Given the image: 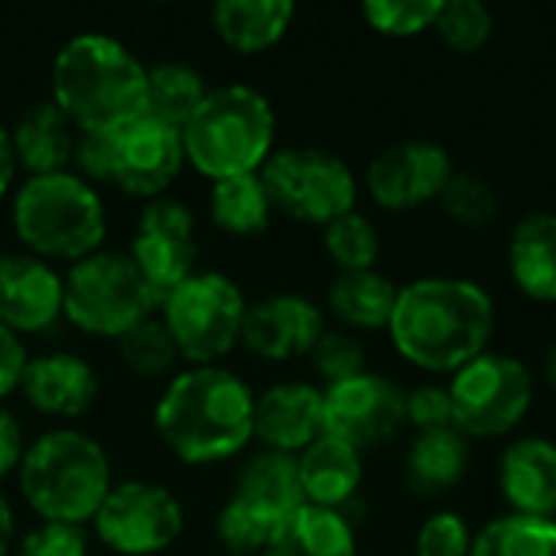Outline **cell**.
<instances>
[{"mask_svg": "<svg viewBox=\"0 0 556 556\" xmlns=\"http://www.w3.org/2000/svg\"><path fill=\"white\" fill-rule=\"evenodd\" d=\"M401 287L391 283L378 270H352L339 274L329 287V309L349 329H388Z\"/></svg>", "mask_w": 556, "mask_h": 556, "instance_id": "28", "label": "cell"}, {"mask_svg": "<svg viewBox=\"0 0 556 556\" xmlns=\"http://www.w3.org/2000/svg\"><path fill=\"white\" fill-rule=\"evenodd\" d=\"M440 0H368L362 7L365 23L391 39H410L433 29Z\"/></svg>", "mask_w": 556, "mask_h": 556, "instance_id": "36", "label": "cell"}, {"mask_svg": "<svg viewBox=\"0 0 556 556\" xmlns=\"http://www.w3.org/2000/svg\"><path fill=\"white\" fill-rule=\"evenodd\" d=\"M254 401L235 371L195 365L166 384L153 424L176 459L192 466L222 463L254 440Z\"/></svg>", "mask_w": 556, "mask_h": 556, "instance_id": "2", "label": "cell"}, {"mask_svg": "<svg viewBox=\"0 0 556 556\" xmlns=\"http://www.w3.org/2000/svg\"><path fill=\"white\" fill-rule=\"evenodd\" d=\"M293 13L290 0H218L212 7V23L225 46L254 55L287 36Z\"/></svg>", "mask_w": 556, "mask_h": 556, "instance_id": "27", "label": "cell"}, {"mask_svg": "<svg viewBox=\"0 0 556 556\" xmlns=\"http://www.w3.org/2000/svg\"><path fill=\"white\" fill-rule=\"evenodd\" d=\"M111 182L137 199H160L182 169V130L143 114L111 137Z\"/></svg>", "mask_w": 556, "mask_h": 556, "instance_id": "15", "label": "cell"}, {"mask_svg": "<svg viewBox=\"0 0 556 556\" xmlns=\"http://www.w3.org/2000/svg\"><path fill=\"white\" fill-rule=\"evenodd\" d=\"M469 556H556V521L505 515L472 541Z\"/></svg>", "mask_w": 556, "mask_h": 556, "instance_id": "31", "label": "cell"}, {"mask_svg": "<svg viewBox=\"0 0 556 556\" xmlns=\"http://www.w3.org/2000/svg\"><path fill=\"white\" fill-rule=\"evenodd\" d=\"M407 424V391L384 375H358L323 391V430L358 453L384 446Z\"/></svg>", "mask_w": 556, "mask_h": 556, "instance_id": "12", "label": "cell"}, {"mask_svg": "<svg viewBox=\"0 0 556 556\" xmlns=\"http://www.w3.org/2000/svg\"><path fill=\"white\" fill-rule=\"evenodd\" d=\"M20 391L33 410L68 420L94 407L98 375L85 358L68 355V352H52V355H39L26 362Z\"/></svg>", "mask_w": 556, "mask_h": 556, "instance_id": "20", "label": "cell"}, {"mask_svg": "<svg viewBox=\"0 0 556 556\" xmlns=\"http://www.w3.org/2000/svg\"><path fill=\"white\" fill-rule=\"evenodd\" d=\"M20 492L26 505L55 525H85L111 492V463L101 443L78 430L42 433L23 456Z\"/></svg>", "mask_w": 556, "mask_h": 556, "instance_id": "4", "label": "cell"}, {"mask_svg": "<svg viewBox=\"0 0 556 556\" xmlns=\"http://www.w3.org/2000/svg\"><path fill=\"white\" fill-rule=\"evenodd\" d=\"M117 352H121V362L140 378H160L179 358V352H176V345H173V339H169L160 316L156 319L150 316L140 326H134L130 332H124L117 339Z\"/></svg>", "mask_w": 556, "mask_h": 556, "instance_id": "34", "label": "cell"}, {"mask_svg": "<svg viewBox=\"0 0 556 556\" xmlns=\"http://www.w3.org/2000/svg\"><path fill=\"white\" fill-rule=\"evenodd\" d=\"M13 231L33 257L85 261L104 241V202L78 173L29 176L13 199Z\"/></svg>", "mask_w": 556, "mask_h": 556, "instance_id": "6", "label": "cell"}, {"mask_svg": "<svg viewBox=\"0 0 556 556\" xmlns=\"http://www.w3.org/2000/svg\"><path fill=\"white\" fill-rule=\"evenodd\" d=\"M277 525L264 521L261 515H254L251 508L238 505L235 498H228V505L218 515V541L225 544V551L231 556H257L267 551L270 538H274Z\"/></svg>", "mask_w": 556, "mask_h": 556, "instance_id": "38", "label": "cell"}, {"mask_svg": "<svg viewBox=\"0 0 556 556\" xmlns=\"http://www.w3.org/2000/svg\"><path fill=\"white\" fill-rule=\"evenodd\" d=\"M10 147H13L16 169H26L29 176L65 173L75 153L72 121L52 101L33 104L13 124Z\"/></svg>", "mask_w": 556, "mask_h": 556, "instance_id": "23", "label": "cell"}, {"mask_svg": "<svg viewBox=\"0 0 556 556\" xmlns=\"http://www.w3.org/2000/svg\"><path fill=\"white\" fill-rule=\"evenodd\" d=\"M264 189L274 208L306 225H329L358 202V179L352 166L323 147H287L270 153L261 166Z\"/></svg>", "mask_w": 556, "mask_h": 556, "instance_id": "9", "label": "cell"}, {"mask_svg": "<svg viewBox=\"0 0 556 556\" xmlns=\"http://www.w3.org/2000/svg\"><path fill=\"white\" fill-rule=\"evenodd\" d=\"M498 485L511 515L556 518V443L547 437L515 440L498 463Z\"/></svg>", "mask_w": 556, "mask_h": 556, "instance_id": "19", "label": "cell"}, {"mask_svg": "<svg viewBox=\"0 0 556 556\" xmlns=\"http://www.w3.org/2000/svg\"><path fill=\"white\" fill-rule=\"evenodd\" d=\"M156 306L160 300L130 254L94 251L62 277V316L88 336L121 339Z\"/></svg>", "mask_w": 556, "mask_h": 556, "instance_id": "7", "label": "cell"}, {"mask_svg": "<svg viewBox=\"0 0 556 556\" xmlns=\"http://www.w3.org/2000/svg\"><path fill=\"white\" fill-rule=\"evenodd\" d=\"M323 433V391L316 384L283 381L254 401V440L270 453L300 456Z\"/></svg>", "mask_w": 556, "mask_h": 556, "instance_id": "18", "label": "cell"}, {"mask_svg": "<svg viewBox=\"0 0 556 556\" xmlns=\"http://www.w3.org/2000/svg\"><path fill=\"white\" fill-rule=\"evenodd\" d=\"M277 117L270 101L248 85H225L205 94L182 127L186 160L212 182L261 173L274 153Z\"/></svg>", "mask_w": 556, "mask_h": 556, "instance_id": "5", "label": "cell"}, {"mask_svg": "<svg viewBox=\"0 0 556 556\" xmlns=\"http://www.w3.org/2000/svg\"><path fill=\"white\" fill-rule=\"evenodd\" d=\"M208 212L215 228L228 235H257L267 228L274 202L264 189L261 173L218 179L208 195Z\"/></svg>", "mask_w": 556, "mask_h": 556, "instance_id": "29", "label": "cell"}, {"mask_svg": "<svg viewBox=\"0 0 556 556\" xmlns=\"http://www.w3.org/2000/svg\"><path fill=\"white\" fill-rule=\"evenodd\" d=\"M443 212L466 228H485L498 218V192L492 182H485L476 173H453L443 195H440Z\"/></svg>", "mask_w": 556, "mask_h": 556, "instance_id": "35", "label": "cell"}, {"mask_svg": "<svg viewBox=\"0 0 556 556\" xmlns=\"http://www.w3.org/2000/svg\"><path fill=\"white\" fill-rule=\"evenodd\" d=\"M261 556H358V547L342 511L303 505L277 525Z\"/></svg>", "mask_w": 556, "mask_h": 556, "instance_id": "26", "label": "cell"}, {"mask_svg": "<svg viewBox=\"0 0 556 556\" xmlns=\"http://www.w3.org/2000/svg\"><path fill=\"white\" fill-rule=\"evenodd\" d=\"M469 459H472L469 440L456 427L417 433L404 463L407 485L417 498H440L463 485L469 472Z\"/></svg>", "mask_w": 556, "mask_h": 556, "instance_id": "25", "label": "cell"}, {"mask_svg": "<svg viewBox=\"0 0 556 556\" xmlns=\"http://www.w3.org/2000/svg\"><path fill=\"white\" fill-rule=\"evenodd\" d=\"M306 505L342 511L362 489V453L336 437H319L296 456Z\"/></svg>", "mask_w": 556, "mask_h": 556, "instance_id": "21", "label": "cell"}, {"mask_svg": "<svg viewBox=\"0 0 556 556\" xmlns=\"http://www.w3.org/2000/svg\"><path fill=\"white\" fill-rule=\"evenodd\" d=\"M453 156L433 140H397L384 147L365 173L368 195L388 212H410L443 195Z\"/></svg>", "mask_w": 556, "mask_h": 556, "instance_id": "14", "label": "cell"}, {"mask_svg": "<svg viewBox=\"0 0 556 556\" xmlns=\"http://www.w3.org/2000/svg\"><path fill=\"white\" fill-rule=\"evenodd\" d=\"M391 342L401 358L433 375H456L489 352L495 300L466 277H420L397 293Z\"/></svg>", "mask_w": 556, "mask_h": 556, "instance_id": "1", "label": "cell"}, {"mask_svg": "<svg viewBox=\"0 0 556 556\" xmlns=\"http://www.w3.org/2000/svg\"><path fill=\"white\" fill-rule=\"evenodd\" d=\"M160 306V319L186 362L212 365L241 342L248 303L238 283L225 274H192Z\"/></svg>", "mask_w": 556, "mask_h": 556, "instance_id": "8", "label": "cell"}, {"mask_svg": "<svg viewBox=\"0 0 556 556\" xmlns=\"http://www.w3.org/2000/svg\"><path fill=\"white\" fill-rule=\"evenodd\" d=\"M508 270L515 287L538 303H556V215H525L508 241Z\"/></svg>", "mask_w": 556, "mask_h": 556, "instance_id": "24", "label": "cell"}, {"mask_svg": "<svg viewBox=\"0 0 556 556\" xmlns=\"http://www.w3.org/2000/svg\"><path fill=\"white\" fill-rule=\"evenodd\" d=\"M231 498L238 505L251 508L254 515H261L264 521L280 525L283 518H290L296 508L306 505L303 485H300L296 456L270 453V450L257 453L238 472V482H235Z\"/></svg>", "mask_w": 556, "mask_h": 556, "instance_id": "22", "label": "cell"}, {"mask_svg": "<svg viewBox=\"0 0 556 556\" xmlns=\"http://www.w3.org/2000/svg\"><path fill=\"white\" fill-rule=\"evenodd\" d=\"M10 544H13V511H10V502L0 495V556L7 554Z\"/></svg>", "mask_w": 556, "mask_h": 556, "instance_id": "46", "label": "cell"}, {"mask_svg": "<svg viewBox=\"0 0 556 556\" xmlns=\"http://www.w3.org/2000/svg\"><path fill=\"white\" fill-rule=\"evenodd\" d=\"M62 319V277L33 254L0 257V326L36 336Z\"/></svg>", "mask_w": 556, "mask_h": 556, "instance_id": "17", "label": "cell"}, {"mask_svg": "<svg viewBox=\"0 0 556 556\" xmlns=\"http://www.w3.org/2000/svg\"><path fill=\"white\" fill-rule=\"evenodd\" d=\"M433 29L446 49H453L459 55H472L482 46H489V39L495 33V16L479 0H440Z\"/></svg>", "mask_w": 556, "mask_h": 556, "instance_id": "33", "label": "cell"}, {"mask_svg": "<svg viewBox=\"0 0 556 556\" xmlns=\"http://www.w3.org/2000/svg\"><path fill=\"white\" fill-rule=\"evenodd\" d=\"M326 332L323 309L300 293H274L244 313L241 342L270 362H290L309 355Z\"/></svg>", "mask_w": 556, "mask_h": 556, "instance_id": "16", "label": "cell"}, {"mask_svg": "<svg viewBox=\"0 0 556 556\" xmlns=\"http://www.w3.org/2000/svg\"><path fill=\"white\" fill-rule=\"evenodd\" d=\"M26 456V443H23V427L20 420L0 407V479H7L10 472L20 469Z\"/></svg>", "mask_w": 556, "mask_h": 556, "instance_id": "44", "label": "cell"}, {"mask_svg": "<svg viewBox=\"0 0 556 556\" xmlns=\"http://www.w3.org/2000/svg\"><path fill=\"white\" fill-rule=\"evenodd\" d=\"M544 375H547V384L556 391V342L551 345L547 358H544Z\"/></svg>", "mask_w": 556, "mask_h": 556, "instance_id": "47", "label": "cell"}, {"mask_svg": "<svg viewBox=\"0 0 556 556\" xmlns=\"http://www.w3.org/2000/svg\"><path fill=\"white\" fill-rule=\"evenodd\" d=\"M472 541L476 538L456 511H437L420 525L414 547L417 556H469Z\"/></svg>", "mask_w": 556, "mask_h": 556, "instance_id": "39", "label": "cell"}, {"mask_svg": "<svg viewBox=\"0 0 556 556\" xmlns=\"http://www.w3.org/2000/svg\"><path fill=\"white\" fill-rule=\"evenodd\" d=\"M13 556H88V538L78 525L42 521L16 541Z\"/></svg>", "mask_w": 556, "mask_h": 556, "instance_id": "40", "label": "cell"}, {"mask_svg": "<svg viewBox=\"0 0 556 556\" xmlns=\"http://www.w3.org/2000/svg\"><path fill=\"white\" fill-rule=\"evenodd\" d=\"M309 358L316 365V375L329 388L365 375V349L352 332H342V329H326L316 349L309 352Z\"/></svg>", "mask_w": 556, "mask_h": 556, "instance_id": "37", "label": "cell"}, {"mask_svg": "<svg viewBox=\"0 0 556 556\" xmlns=\"http://www.w3.org/2000/svg\"><path fill=\"white\" fill-rule=\"evenodd\" d=\"M202 75L186 62H160L147 68V114L182 130L205 101Z\"/></svg>", "mask_w": 556, "mask_h": 556, "instance_id": "30", "label": "cell"}, {"mask_svg": "<svg viewBox=\"0 0 556 556\" xmlns=\"http://www.w3.org/2000/svg\"><path fill=\"white\" fill-rule=\"evenodd\" d=\"M111 137L114 134H78L72 163L78 166V176L85 182H111Z\"/></svg>", "mask_w": 556, "mask_h": 556, "instance_id": "42", "label": "cell"}, {"mask_svg": "<svg viewBox=\"0 0 556 556\" xmlns=\"http://www.w3.org/2000/svg\"><path fill=\"white\" fill-rule=\"evenodd\" d=\"M91 525L114 554L153 556L182 534V505L163 485L121 482L111 485Z\"/></svg>", "mask_w": 556, "mask_h": 556, "instance_id": "11", "label": "cell"}, {"mask_svg": "<svg viewBox=\"0 0 556 556\" xmlns=\"http://www.w3.org/2000/svg\"><path fill=\"white\" fill-rule=\"evenodd\" d=\"M323 244L339 274L352 270H375L381 254V235L375 222L362 212H349L323 228Z\"/></svg>", "mask_w": 556, "mask_h": 556, "instance_id": "32", "label": "cell"}, {"mask_svg": "<svg viewBox=\"0 0 556 556\" xmlns=\"http://www.w3.org/2000/svg\"><path fill=\"white\" fill-rule=\"evenodd\" d=\"M407 424H410L417 433L450 430V427H453V401H450V388H440V384H420V388L407 391Z\"/></svg>", "mask_w": 556, "mask_h": 556, "instance_id": "41", "label": "cell"}, {"mask_svg": "<svg viewBox=\"0 0 556 556\" xmlns=\"http://www.w3.org/2000/svg\"><path fill=\"white\" fill-rule=\"evenodd\" d=\"M13 173H16V160H13V147H10V130L0 127V199L13 182Z\"/></svg>", "mask_w": 556, "mask_h": 556, "instance_id": "45", "label": "cell"}, {"mask_svg": "<svg viewBox=\"0 0 556 556\" xmlns=\"http://www.w3.org/2000/svg\"><path fill=\"white\" fill-rule=\"evenodd\" d=\"M199 241L195 218L186 202L153 199L137 222V235L130 241V261L163 303L182 280L195 274Z\"/></svg>", "mask_w": 556, "mask_h": 556, "instance_id": "13", "label": "cell"}, {"mask_svg": "<svg viewBox=\"0 0 556 556\" xmlns=\"http://www.w3.org/2000/svg\"><path fill=\"white\" fill-rule=\"evenodd\" d=\"M453 427L466 440H498L521 427L534 404V378L515 355L485 352L450 381Z\"/></svg>", "mask_w": 556, "mask_h": 556, "instance_id": "10", "label": "cell"}, {"mask_svg": "<svg viewBox=\"0 0 556 556\" xmlns=\"http://www.w3.org/2000/svg\"><path fill=\"white\" fill-rule=\"evenodd\" d=\"M52 104L81 134H117L147 114V65L124 42L81 33L52 62Z\"/></svg>", "mask_w": 556, "mask_h": 556, "instance_id": "3", "label": "cell"}, {"mask_svg": "<svg viewBox=\"0 0 556 556\" xmlns=\"http://www.w3.org/2000/svg\"><path fill=\"white\" fill-rule=\"evenodd\" d=\"M23 371H26V349H23L20 336L7 332L0 326V401L20 388Z\"/></svg>", "mask_w": 556, "mask_h": 556, "instance_id": "43", "label": "cell"}]
</instances>
